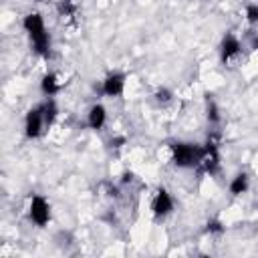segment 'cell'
I'll use <instances>...</instances> for the list:
<instances>
[{"instance_id":"1","label":"cell","mask_w":258,"mask_h":258,"mask_svg":"<svg viewBox=\"0 0 258 258\" xmlns=\"http://www.w3.org/2000/svg\"><path fill=\"white\" fill-rule=\"evenodd\" d=\"M22 28L30 38L32 52L40 58H48L50 52H52V40H50V32L46 28L44 16L38 10L26 12L22 16Z\"/></svg>"},{"instance_id":"2","label":"cell","mask_w":258,"mask_h":258,"mask_svg":"<svg viewBox=\"0 0 258 258\" xmlns=\"http://www.w3.org/2000/svg\"><path fill=\"white\" fill-rule=\"evenodd\" d=\"M169 151H171V163L179 169H191L202 165V159L206 155L204 145L194 141H171Z\"/></svg>"},{"instance_id":"3","label":"cell","mask_w":258,"mask_h":258,"mask_svg":"<svg viewBox=\"0 0 258 258\" xmlns=\"http://www.w3.org/2000/svg\"><path fill=\"white\" fill-rule=\"evenodd\" d=\"M52 218V212H50V204L44 196L40 194H32L30 202H28V220L38 226V228H44Z\"/></svg>"},{"instance_id":"4","label":"cell","mask_w":258,"mask_h":258,"mask_svg":"<svg viewBox=\"0 0 258 258\" xmlns=\"http://www.w3.org/2000/svg\"><path fill=\"white\" fill-rule=\"evenodd\" d=\"M46 131L44 123V113H42V103L30 107L24 115V137L26 139H38Z\"/></svg>"},{"instance_id":"5","label":"cell","mask_w":258,"mask_h":258,"mask_svg":"<svg viewBox=\"0 0 258 258\" xmlns=\"http://www.w3.org/2000/svg\"><path fill=\"white\" fill-rule=\"evenodd\" d=\"M173 196L169 194V189L167 187H157L155 189V194H153V198H151V214L157 218V220H163V218H167L171 212H173Z\"/></svg>"},{"instance_id":"6","label":"cell","mask_w":258,"mask_h":258,"mask_svg":"<svg viewBox=\"0 0 258 258\" xmlns=\"http://www.w3.org/2000/svg\"><path fill=\"white\" fill-rule=\"evenodd\" d=\"M240 52H242V42H240V38H238L232 30H228V32L222 36V42H220V60H222V64L232 62L234 58L240 56Z\"/></svg>"},{"instance_id":"7","label":"cell","mask_w":258,"mask_h":258,"mask_svg":"<svg viewBox=\"0 0 258 258\" xmlns=\"http://www.w3.org/2000/svg\"><path fill=\"white\" fill-rule=\"evenodd\" d=\"M125 83H127L125 73L113 71V73H109V75L101 81V93H103L105 97H109V99L121 97L123 91H125Z\"/></svg>"},{"instance_id":"8","label":"cell","mask_w":258,"mask_h":258,"mask_svg":"<svg viewBox=\"0 0 258 258\" xmlns=\"http://www.w3.org/2000/svg\"><path fill=\"white\" fill-rule=\"evenodd\" d=\"M105 125H107V107L103 103L91 105V109L87 113V127L93 131H101Z\"/></svg>"},{"instance_id":"9","label":"cell","mask_w":258,"mask_h":258,"mask_svg":"<svg viewBox=\"0 0 258 258\" xmlns=\"http://www.w3.org/2000/svg\"><path fill=\"white\" fill-rule=\"evenodd\" d=\"M58 91H60V81H58L56 73H44L40 77V93L44 97H54V95H58Z\"/></svg>"},{"instance_id":"10","label":"cell","mask_w":258,"mask_h":258,"mask_svg":"<svg viewBox=\"0 0 258 258\" xmlns=\"http://www.w3.org/2000/svg\"><path fill=\"white\" fill-rule=\"evenodd\" d=\"M248 187H250V175H248L246 171L236 173V175L230 179V183H228V189H230L232 196H242V194L248 191Z\"/></svg>"},{"instance_id":"11","label":"cell","mask_w":258,"mask_h":258,"mask_svg":"<svg viewBox=\"0 0 258 258\" xmlns=\"http://www.w3.org/2000/svg\"><path fill=\"white\" fill-rule=\"evenodd\" d=\"M206 119H208V123H210L212 127L220 125V121H222L220 105H218V101L214 99L212 93H206Z\"/></svg>"},{"instance_id":"12","label":"cell","mask_w":258,"mask_h":258,"mask_svg":"<svg viewBox=\"0 0 258 258\" xmlns=\"http://www.w3.org/2000/svg\"><path fill=\"white\" fill-rule=\"evenodd\" d=\"M42 113H44V123H46V129H50L58 117V105L54 101V97H44L42 101Z\"/></svg>"},{"instance_id":"13","label":"cell","mask_w":258,"mask_h":258,"mask_svg":"<svg viewBox=\"0 0 258 258\" xmlns=\"http://www.w3.org/2000/svg\"><path fill=\"white\" fill-rule=\"evenodd\" d=\"M224 232H226V226H224L222 220L212 218V220L206 222V234H210V236H222Z\"/></svg>"},{"instance_id":"14","label":"cell","mask_w":258,"mask_h":258,"mask_svg":"<svg viewBox=\"0 0 258 258\" xmlns=\"http://www.w3.org/2000/svg\"><path fill=\"white\" fill-rule=\"evenodd\" d=\"M153 97H155V101H157L159 105H167V103H171V99H173V91L167 89V87H157L155 93H153Z\"/></svg>"},{"instance_id":"15","label":"cell","mask_w":258,"mask_h":258,"mask_svg":"<svg viewBox=\"0 0 258 258\" xmlns=\"http://www.w3.org/2000/svg\"><path fill=\"white\" fill-rule=\"evenodd\" d=\"M244 16H246V22L256 26L258 24V2H250L244 10Z\"/></svg>"},{"instance_id":"16","label":"cell","mask_w":258,"mask_h":258,"mask_svg":"<svg viewBox=\"0 0 258 258\" xmlns=\"http://www.w3.org/2000/svg\"><path fill=\"white\" fill-rule=\"evenodd\" d=\"M133 181V171H123L121 173V183L125 185V183H131Z\"/></svg>"},{"instance_id":"17","label":"cell","mask_w":258,"mask_h":258,"mask_svg":"<svg viewBox=\"0 0 258 258\" xmlns=\"http://www.w3.org/2000/svg\"><path fill=\"white\" fill-rule=\"evenodd\" d=\"M125 141H127L125 137H113V139H111V147H123Z\"/></svg>"},{"instance_id":"18","label":"cell","mask_w":258,"mask_h":258,"mask_svg":"<svg viewBox=\"0 0 258 258\" xmlns=\"http://www.w3.org/2000/svg\"><path fill=\"white\" fill-rule=\"evenodd\" d=\"M107 191H109L111 198H119V196H121V194H119V187H117V185H111V183L107 185Z\"/></svg>"},{"instance_id":"19","label":"cell","mask_w":258,"mask_h":258,"mask_svg":"<svg viewBox=\"0 0 258 258\" xmlns=\"http://www.w3.org/2000/svg\"><path fill=\"white\" fill-rule=\"evenodd\" d=\"M252 48H258V38H254V40H252Z\"/></svg>"},{"instance_id":"20","label":"cell","mask_w":258,"mask_h":258,"mask_svg":"<svg viewBox=\"0 0 258 258\" xmlns=\"http://www.w3.org/2000/svg\"><path fill=\"white\" fill-rule=\"evenodd\" d=\"M32 2H42V0H32Z\"/></svg>"}]
</instances>
